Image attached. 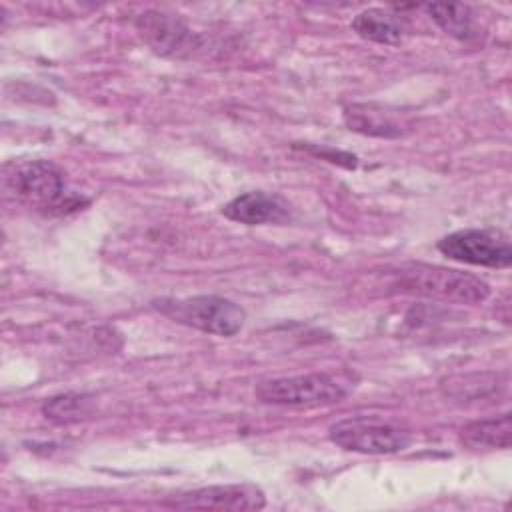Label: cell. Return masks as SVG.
Instances as JSON below:
<instances>
[{"mask_svg": "<svg viewBox=\"0 0 512 512\" xmlns=\"http://www.w3.org/2000/svg\"><path fill=\"white\" fill-rule=\"evenodd\" d=\"M394 276V286L402 292L458 304H478L490 296V286L468 272L434 264H406Z\"/></svg>", "mask_w": 512, "mask_h": 512, "instance_id": "6da1fadb", "label": "cell"}, {"mask_svg": "<svg viewBox=\"0 0 512 512\" xmlns=\"http://www.w3.org/2000/svg\"><path fill=\"white\" fill-rule=\"evenodd\" d=\"M12 194L44 216L78 210L86 200L68 190L64 172L48 160L26 162L8 176Z\"/></svg>", "mask_w": 512, "mask_h": 512, "instance_id": "7a4b0ae2", "label": "cell"}, {"mask_svg": "<svg viewBox=\"0 0 512 512\" xmlns=\"http://www.w3.org/2000/svg\"><path fill=\"white\" fill-rule=\"evenodd\" d=\"M154 308L178 324L226 338L240 332L246 320L244 308L224 296L214 294L190 298H160L154 300Z\"/></svg>", "mask_w": 512, "mask_h": 512, "instance_id": "3957f363", "label": "cell"}, {"mask_svg": "<svg viewBox=\"0 0 512 512\" xmlns=\"http://www.w3.org/2000/svg\"><path fill=\"white\" fill-rule=\"evenodd\" d=\"M346 394V386L326 372L270 378L258 382L254 388V396L262 404L290 408L330 406L338 404Z\"/></svg>", "mask_w": 512, "mask_h": 512, "instance_id": "277c9868", "label": "cell"}, {"mask_svg": "<svg viewBox=\"0 0 512 512\" xmlns=\"http://www.w3.org/2000/svg\"><path fill=\"white\" fill-rule=\"evenodd\" d=\"M330 440L350 452L396 454L412 444L410 430L376 416H352L330 426Z\"/></svg>", "mask_w": 512, "mask_h": 512, "instance_id": "5b68a950", "label": "cell"}, {"mask_svg": "<svg viewBox=\"0 0 512 512\" xmlns=\"http://www.w3.org/2000/svg\"><path fill=\"white\" fill-rule=\"evenodd\" d=\"M436 246L446 258L462 264L486 268H508L512 264L510 238L502 230L464 228L446 234Z\"/></svg>", "mask_w": 512, "mask_h": 512, "instance_id": "8992f818", "label": "cell"}, {"mask_svg": "<svg viewBox=\"0 0 512 512\" xmlns=\"http://www.w3.org/2000/svg\"><path fill=\"white\" fill-rule=\"evenodd\" d=\"M180 510H260L266 506L264 492L254 484H216L174 494L162 502Z\"/></svg>", "mask_w": 512, "mask_h": 512, "instance_id": "52a82bcc", "label": "cell"}, {"mask_svg": "<svg viewBox=\"0 0 512 512\" xmlns=\"http://www.w3.org/2000/svg\"><path fill=\"white\" fill-rule=\"evenodd\" d=\"M140 38L160 56L184 58L198 48V36L178 16L160 10H146L136 18Z\"/></svg>", "mask_w": 512, "mask_h": 512, "instance_id": "ba28073f", "label": "cell"}, {"mask_svg": "<svg viewBox=\"0 0 512 512\" xmlns=\"http://www.w3.org/2000/svg\"><path fill=\"white\" fill-rule=\"evenodd\" d=\"M222 214L246 226L282 224L290 218V206L278 194L252 190L232 198L226 206H222Z\"/></svg>", "mask_w": 512, "mask_h": 512, "instance_id": "9c48e42d", "label": "cell"}, {"mask_svg": "<svg viewBox=\"0 0 512 512\" xmlns=\"http://www.w3.org/2000/svg\"><path fill=\"white\" fill-rule=\"evenodd\" d=\"M344 122L350 130L360 132L364 136L376 138H400L404 134L402 120L396 114L380 104L360 102L344 108Z\"/></svg>", "mask_w": 512, "mask_h": 512, "instance_id": "30bf717a", "label": "cell"}, {"mask_svg": "<svg viewBox=\"0 0 512 512\" xmlns=\"http://www.w3.org/2000/svg\"><path fill=\"white\" fill-rule=\"evenodd\" d=\"M352 30L370 42L396 46L408 36V24L396 12L384 8H366L352 18Z\"/></svg>", "mask_w": 512, "mask_h": 512, "instance_id": "8fae6325", "label": "cell"}, {"mask_svg": "<svg viewBox=\"0 0 512 512\" xmlns=\"http://www.w3.org/2000/svg\"><path fill=\"white\" fill-rule=\"evenodd\" d=\"M460 442L470 450H504L512 444V416L472 420L460 428Z\"/></svg>", "mask_w": 512, "mask_h": 512, "instance_id": "7c38bea8", "label": "cell"}, {"mask_svg": "<svg viewBox=\"0 0 512 512\" xmlns=\"http://www.w3.org/2000/svg\"><path fill=\"white\" fill-rule=\"evenodd\" d=\"M430 18L452 38L468 42L476 36L474 12L462 2H432L426 4Z\"/></svg>", "mask_w": 512, "mask_h": 512, "instance_id": "4fadbf2b", "label": "cell"}, {"mask_svg": "<svg viewBox=\"0 0 512 512\" xmlns=\"http://www.w3.org/2000/svg\"><path fill=\"white\" fill-rule=\"evenodd\" d=\"M94 410V400L88 394L64 392L48 398L42 404V414L54 424H70L88 418Z\"/></svg>", "mask_w": 512, "mask_h": 512, "instance_id": "5bb4252c", "label": "cell"}]
</instances>
